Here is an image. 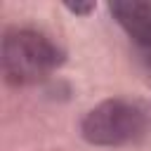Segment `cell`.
Returning a JSON list of instances; mask_svg holds the SVG:
<instances>
[{"label":"cell","instance_id":"cell-1","mask_svg":"<svg viewBox=\"0 0 151 151\" xmlns=\"http://www.w3.org/2000/svg\"><path fill=\"white\" fill-rule=\"evenodd\" d=\"M151 125V109L139 99L111 97L92 106L80 120V134L94 146L139 142Z\"/></svg>","mask_w":151,"mask_h":151},{"label":"cell","instance_id":"cell-3","mask_svg":"<svg viewBox=\"0 0 151 151\" xmlns=\"http://www.w3.org/2000/svg\"><path fill=\"white\" fill-rule=\"evenodd\" d=\"M118 26L139 47H151V2L142 0H116L109 5Z\"/></svg>","mask_w":151,"mask_h":151},{"label":"cell","instance_id":"cell-4","mask_svg":"<svg viewBox=\"0 0 151 151\" xmlns=\"http://www.w3.org/2000/svg\"><path fill=\"white\" fill-rule=\"evenodd\" d=\"M66 7H68L71 12H76V14H87L90 9H94L92 2H85V5H83V2H66Z\"/></svg>","mask_w":151,"mask_h":151},{"label":"cell","instance_id":"cell-2","mask_svg":"<svg viewBox=\"0 0 151 151\" xmlns=\"http://www.w3.org/2000/svg\"><path fill=\"white\" fill-rule=\"evenodd\" d=\"M64 61L61 50L45 33L33 28L7 31L0 42V68L12 85H33L47 78Z\"/></svg>","mask_w":151,"mask_h":151}]
</instances>
